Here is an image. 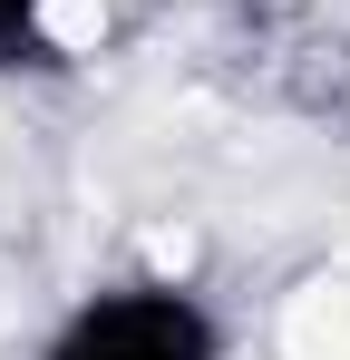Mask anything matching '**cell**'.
I'll return each mask as SVG.
<instances>
[{
	"label": "cell",
	"instance_id": "obj_1",
	"mask_svg": "<svg viewBox=\"0 0 350 360\" xmlns=\"http://www.w3.org/2000/svg\"><path fill=\"white\" fill-rule=\"evenodd\" d=\"M205 321L175 292H108L98 311H78V331L58 341V360H205Z\"/></svg>",
	"mask_w": 350,
	"mask_h": 360
},
{
	"label": "cell",
	"instance_id": "obj_2",
	"mask_svg": "<svg viewBox=\"0 0 350 360\" xmlns=\"http://www.w3.org/2000/svg\"><path fill=\"white\" fill-rule=\"evenodd\" d=\"M283 360H350V273H311L283 302Z\"/></svg>",
	"mask_w": 350,
	"mask_h": 360
}]
</instances>
